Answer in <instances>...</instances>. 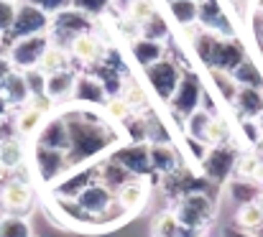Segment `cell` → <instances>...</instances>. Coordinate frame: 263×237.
<instances>
[{
    "label": "cell",
    "instance_id": "obj_50",
    "mask_svg": "<svg viewBox=\"0 0 263 237\" xmlns=\"http://www.w3.org/2000/svg\"><path fill=\"white\" fill-rule=\"evenodd\" d=\"M184 146L189 148V153H192V158H194L197 163H199V161L204 158L207 148H210V146H207L204 141H197V138H189V135H184Z\"/></svg>",
    "mask_w": 263,
    "mask_h": 237
},
{
    "label": "cell",
    "instance_id": "obj_35",
    "mask_svg": "<svg viewBox=\"0 0 263 237\" xmlns=\"http://www.w3.org/2000/svg\"><path fill=\"white\" fill-rule=\"evenodd\" d=\"M0 237H33V230L23 214L0 217Z\"/></svg>",
    "mask_w": 263,
    "mask_h": 237
},
{
    "label": "cell",
    "instance_id": "obj_28",
    "mask_svg": "<svg viewBox=\"0 0 263 237\" xmlns=\"http://www.w3.org/2000/svg\"><path fill=\"white\" fill-rule=\"evenodd\" d=\"M74 84H77V74H74L72 69H64V72L49 74V77H46V94H49L54 102L67 100V97H72Z\"/></svg>",
    "mask_w": 263,
    "mask_h": 237
},
{
    "label": "cell",
    "instance_id": "obj_16",
    "mask_svg": "<svg viewBox=\"0 0 263 237\" xmlns=\"http://www.w3.org/2000/svg\"><path fill=\"white\" fill-rule=\"evenodd\" d=\"M197 23L204 31H212V33H217L222 38H230V33H233V26H230L220 0H199V18H197Z\"/></svg>",
    "mask_w": 263,
    "mask_h": 237
},
{
    "label": "cell",
    "instance_id": "obj_29",
    "mask_svg": "<svg viewBox=\"0 0 263 237\" xmlns=\"http://www.w3.org/2000/svg\"><path fill=\"white\" fill-rule=\"evenodd\" d=\"M166 10H169L172 23H176L179 28H186V26H194L199 18V0H172Z\"/></svg>",
    "mask_w": 263,
    "mask_h": 237
},
{
    "label": "cell",
    "instance_id": "obj_58",
    "mask_svg": "<svg viewBox=\"0 0 263 237\" xmlns=\"http://www.w3.org/2000/svg\"><path fill=\"white\" fill-rule=\"evenodd\" d=\"M159 3H164V5H169V3H172V0H159Z\"/></svg>",
    "mask_w": 263,
    "mask_h": 237
},
{
    "label": "cell",
    "instance_id": "obj_38",
    "mask_svg": "<svg viewBox=\"0 0 263 237\" xmlns=\"http://www.w3.org/2000/svg\"><path fill=\"white\" fill-rule=\"evenodd\" d=\"M143 117H146V143H169L172 141L169 138V128H166V123L159 115H154L148 110V112H143Z\"/></svg>",
    "mask_w": 263,
    "mask_h": 237
},
{
    "label": "cell",
    "instance_id": "obj_27",
    "mask_svg": "<svg viewBox=\"0 0 263 237\" xmlns=\"http://www.w3.org/2000/svg\"><path fill=\"white\" fill-rule=\"evenodd\" d=\"M69 49L62 46V44H49V49L44 51L41 62H39V69L49 77V74H57V72H64L69 69Z\"/></svg>",
    "mask_w": 263,
    "mask_h": 237
},
{
    "label": "cell",
    "instance_id": "obj_34",
    "mask_svg": "<svg viewBox=\"0 0 263 237\" xmlns=\"http://www.w3.org/2000/svg\"><path fill=\"white\" fill-rule=\"evenodd\" d=\"M210 74H212V87H215V92H217L225 102H235L238 89H240V84L235 82V77H233L230 72H220V69H210Z\"/></svg>",
    "mask_w": 263,
    "mask_h": 237
},
{
    "label": "cell",
    "instance_id": "obj_3",
    "mask_svg": "<svg viewBox=\"0 0 263 237\" xmlns=\"http://www.w3.org/2000/svg\"><path fill=\"white\" fill-rule=\"evenodd\" d=\"M212 212H215V204L207 191H192V194L179 196L174 209L179 225L197 227V230H204V225L212 220Z\"/></svg>",
    "mask_w": 263,
    "mask_h": 237
},
{
    "label": "cell",
    "instance_id": "obj_6",
    "mask_svg": "<svg viewBox=\"0 0 263 237\" xmlns=\"http://www.w3.org/2000/svg\"><path fill=\"white\" fill-rule=\"evenodd\" d=\"M92 28H95V18L92 15L77 10V8H67V10L51 15V28H49L51 33L49 36H54L51 38L54 44H69L72 38H77L82 33H89Z\"/></svg>",
    "mask_w": 263,
    "mask_h": 237
},
{
    "label": "cell",
    "instance_id": "obj_5",
    "mask_svg": "<svg viewBox=\"0 0 263 237\" xmlns=\"http://www.w3.org/2000/svg\"><path fill=\"white\" fill-rule=\"evenodd\" d=\"M143 77H146V84L151 87V92L156 94V100L161 102H169L172 94L176 92V84L181 79V69L174 59L164 56L159 62H154L151 67L143 69Z\"/></svg>",
    "mask_w": 263,
    "mask_h": 237
},
{
    "label": "cell",
    "instance_id": "obj_17",
    "mask_svg": "<svg viewBox=\"0 0 263 237\" xmlns=\"http://www.w3.org/2000/svg\"><path fill=\"white\" fill-rule=\"evenodd\" d=\"M72 100L80 107H100V105H105L107 92H105L100 77H95V74H77V84H74Z\"/></svg>",
    "mask_w": 263,
    "mask_h": 237
},
{
    "label": "cell",
    "instance_id": "obj_32",
    "mask_svg": "<svg viewBox=\"0 0 263 237\" xmlns=\"http://www.w3.org/2000/svg\"><path fill=\"white\" fill-rule=\"evenodd\" d=\"M169 31H172V26H169V18H166L161 10H156L151 18H146V21L141 23V38L166 41V38H169Z\"/></svg>",
    "mask_w": 263,
    "mask_h": 237
},
{
    "label": "cell",
    "instance_id": "obj_23",
    "mask_svg": "<svg viewBox=\"0 0 263 237\" xmlns=\"http://www.w3.org/2000/svg\"><path fill=\"white\" fill-rule=\"evenodd\" d=\"M246 62V54H243V46L233 38H222L220 46H217V54H215V64L212 69H220V72H233L238 64Z\"/></svg>",
    "mask_w": 263,
    "mask_h": 237
},
{
    "label": "cell",
    "instance_id": "obj_2",
    "mask_svg": "<svg viewBox=\"0 0 263 237\" xmlns=\"http://www.w3.org/2000/svg\"><path fill=\"white\" fill-rule=\"evenodd\" d=\"M202 100H204V82H202V77L197 72H192V69H184L179 84H176V92L172 94V100L166 105H169L176 123L184 125V120L202 107Z\"/></svg>",
    "mask_w": 263,
    "mask_h": 237
},
{
    "label": "cell",
    "instance_id": "obj_21",
    "mask_svg": "<svg viewBox=\"0 0 263 237\" xmlns=\"http://www.w3.org/2000/svg\"><path fill=\"white\" fill-rule=\"evenodd\" d=\"M235 110L240 115V120H258L263 112V92L261 87H240L238 97H235Z\"/></svg>",
    "mask_w": 263,
    "mask_h": 237
},
{
    "label": "cell",
    "instance_id": "obj_24",
    "mask_svg": "<svg viewBox=\"0 0 263 237\" xmlns=\"http://www.w3.org/2000/svg\"><path fill=\"white\" fill-rule=\"evenodd\" d=\"M46 117L49 115H44L41 110H36V107H31L26 102L18 110V115H15V130H18V135L21 138H36V133L41 130V125L46 123Z\"/></svg>",
    "mask_w": 263,
    "mask_h": 237
},
{
    "label": "cell",
    "instance_id": "obj_52",
    "mask_svg": "<svg viewBox=\"0 0 263 237\" xmlns=\"http://www.w3.org/2000/svg\"><path fill=\"white\" fill-rule=\"evenodd\" d=\"M222 237H258V235H253V232H248V230H240V227L235 225V227H228V230L222 232Z\"/></svg>",
    "mask_w": 263,
    "mask_h": 237
},
{
    "label": "cell",
    "instance_id": "obj_25",
    "mask_svg": "<svg viewBox=\"0 0 263 237\" xmlns=\"http://www.w3.org/2000/svg\"><path fill=\"white\" fill-rule=\"evenodd\" d=\"M146 196H148V189H146V184H143L138 176L130 179L125 186H120V189L115 191V199L123 204L125 212H136V209H141L143 202H146Z\"/></svg>",
    "mask_w": 263,
    "mask_h": 237
},
{
    "label": "cell",
    "instance_id": "obj_37",
    "mask_svg": "<svg viewBox=\"0 0 263 237\" xmlns=\"http://www.w3.org/2000/svg\"><path fill=\"white\" fill-rule=\"evenodd\" d=\"M123 97H125V102L130 105L133 112H138V115L148 112V97H146V87H143V84H138V82H125Z\"/></svg>",
    "mask_w": 263,
    "mask_h": 237
},
{
    "label": "cell",
    "instance_id": "obj_53",
    "mask_svg": "<svg viewBox=\"0 0 263 237\" xmlns=\"http://www.w3.org/2000/svg\"><path fill=\"white\" fill-rule=\"evenodd\" d=\"M8 110H10V105H8V100L0 94V120H5V115H8Z\"/></svg>",
    "mask_w": 263,
    "mask_h": 237
},
{
    "label": "cell",
    "instance_id": "obj_1",
    "mask_svg": "<svg viewBox=\"0 0 263 237\" xmlns=\"http://www.w3.org/2000/svg\"><path fill=\"white\" fill-rule=\"evenodd\" d=\"M67 128H69V148L67 158L72 168H80L85 163H95L100 156H107L118 146V133H112L110 125L100 123L95 115H89L87 107L64 112Z\"/></svg>",
    "mask_w": 263,
    "mask_h": 237
},
{
    "label": "cell",
    "instance_id": "obj_44",
    "mask_svg": "<svg viewBox=\"0 0 263 237\" xmlns=\"http://www.w3.org/2000/svg\"><path fill=\"white\" fill-rule=\"evenodd\" d=\"M15 13H18V0H0V38L5 36V41L13 31Z\"/></svg>",
    "mask_w": 263,
    "mask_h": 237
},
{
    "label": "cell",
    "instance_id": "obj_31",
    "mask_svg": "<svg viewBox=\"0 0 263 237\" xmlns=\"http://www.w3.org/2000/svg\"><path fill=\"white\" fill-rule=\"evenodd\" d=\"M230 138H233V128H230V123H228L222 115L212 112L210 125H207V133H204V143H207V146H228Z\"/></svg>",
    "mask_w": 263,
    "mask_h": 237
},
{
    "label": "cell",
    "instance_id": "obj_13",
    "mask_svg": "<svg viewBox=\"0 0 263 237\" xmlns=\"http://www.w3.org/2000/svg\"><path fill=\"white\" fill-rule=\"evenodd\" d=\"M112 202H115V191L107 189L102 181H92L87 189L77 196V204H80L89 217H92L95 225H97V220L112 207Z\"/></svg>",
    "mask_w": 263,
    "mask_h": 237
},
{
    "label": "cell",
    "instance_id": "obj_56",
    "mask_svg": "<svg viewBox=\"0 0 263 237\" xmlns=\"http://www.w3.org/2000/svg\"><path fill=\"white\" fill-rule=\"evenodd\" d=\"M253 235H258V237H263V225H261V227H258V230H256V232H253Z\"/></svg>",
    "mask_w": 263,
    "mask_h": 237
},
{
    "label": "cell",
    "instance_id": "obj_4",
    "mask_svg": "<svg viewBox=\"0 0 263 237\" xmlns=\"http://www.w3.org/2000/svg\"><path fill=\"white\" fill-rule=\"evenodd\" d=\"M235 163H238V151L228 143V146H210L204 158L199 161V168L207 181L225 184L235 173Z\"/></svg>",
    "mask_w": 263,
    "mask_h": 237
},
{
    "label": "cell",
    "instance_id": "obj_49",
    "mask_svg": "<svg viewBox=\"0 0 263 237\" xmlns=\"http://www.w3.org/2000/svg\"><path fill=\"white\" fill-rule=\"evenodd\" d=\"M23 3H31V5H36V8L46 10L49 15H57V13H62V10L72 8V0H23Z\"/></svg>",
    "mask_w": 263,
    "mask_h": 237
},
{
    "label": "cell",
    "instance_id": "obj_12",
    "mask_svg": "<svg viewBox=\"0 0 263 237\" xmlns=\"http://www.w3.org/2000/svg\"><path fill=\"white\" fill-rule=\"evenodd\" d=\"M92 181H97V161L89 163V166L72 168L64 179H59V181L54 184V196H62V199H77Z\"/></svg>",
    "mask_w": 263,
    "mask_h": 237
},
{
    "label": "cell",
    "instance_id": "obj_20",
    "mask_svg": "<svg viewBox=\"0 0 263 237\" xmlns=\"http://www.w3.org/2000/svg\"><path fill=\"white\" fill-rule=\"evenodd\" d=\"M0 94L8 100V105H10V107H23V105L28 102L31 89H28L26 77H23V72H21V69H13L8 77L3 79V84H0Z\"/></svg>",
    "mask_w": 263,
    "mask_h": 237
},
{
    "label": "cell",
    "instance_id": "obj_33",
    "mask_svg": "<svg viewBox=\"0 0 263 237\" xmlns=\"http://www.w3.org/2000/svg\"><path fill=\"white\" fill-rule=\"evenodd\" d=\"M235 225L240 230H248V232H256L263 225V207L258 202H251V204H243L238 207V214H235Z\"/></svg>",
    "mask_w": 263,
    "mask_h": 237
},
{
    "label": "cell",
    "instance_id": "obj_19",
    "mask_svg": "<svg viewBox=\"0 0 263 237\" xmlns=\"http://www.w3.org/2000/svg\"><path fill=\"white\" fill-rule=\"evenodd\" d=\"M130 56H133V62H136L141 69H146V67H151L154 62H159V59L166 56V46H164V41L136 38V41H130Z\"/></svg>",
    "mask_w": 263,
    "mask_h": 237
},
{
    "label": "cell",
    "instance_id": "obj_47",
    "mask_svg": "<svg viewBox=\"0 0 263 237\" xmlns=\"http://www.w3.org/2000/svg\"><path fill=\"white\" fill-rule=\"evenodd\" d=\"M118 33L125 38V41H136V38H141V23L138 21H133V18H128L125 13L118 18Z\"/></svg>",
    "mask_w": 263,
    "mask_h": 237
},
{
    "label": "cell",
    "instance_id": "obj_46",
    "mask_svg": "<svg viewBox=\"0 0 263 237\" xmlns=\"http://www.w3.org/2000/svg\"><path fill=\"white\" fill-rule=\"evenodd\" d=\"M110 5H112V0H72V8L87 13V15H92V18L105 15V13L110 10Z\"/></svg>",
    "mask_w": 263,
    "mask_h": 237
},
{
    "label": "cell",
    "instance_id": "obj_10",
    "mask_svg": "<svg viewBox=\"0 0 263 237\" xmlns=\"http://www.w3.org/2000/svg\"><path fill=\"white\" fill-rule=\"evenodd\" d=\"M107 158H112V161H118L123 168H128L133 176H138V179H143V176H148V173H154L151 171V156H148V143H125V146H115Z\"/></svg>",
    "mask_w": 263,
    "mask_h": 237
},
{
    "label": "cell",
    "instance_id": "obj_18",
    "mask_svg": "<svg viewBox=\"0 0 263 237\" xmlns=\"http://www.w3.org/2000/svg\"><path fill=\"white\" fill-rule=\"evenodd\" d=\"M151 171L161 176H172L179 171V151L172 143H148Z\"/></svg>",
    "mask_w": 263,
    "mask_h": 237
},
{
    "label": "cell",
    "instance_id": "obj_14",
    "mask_svg": "<svg viewBox=\"0 0 263 237\" xmlns=\"http://www.w3.org/2000/svg\"><path fill=\"white\" fill-rule=\"evenodd\" d=\"M0 204L5 207L8 214H23L31 209L33 204V191L28 186V181H21V179H10L3 191H0Z\"/></svg>",
    "mask_w": 263,
    "mask_h": 237
},
{
    "label": "cell",
    "instance_id": "obj_43",
    "mask_svg": "<svg viewBox=\"0 0 263 237\" xmlns=\"http://www.w3.org/2000/svg\"><path fill=\"white\" fill-rule=\"evenodd\" d=\"M261 163H263V156H261V153H243V156H238V163H235V173H238L240 179H253V181H256Z\"/></svg>",
    "mask_w": 263,
    "mask_h": 237
},
{
    "label": "cell",
    "instance_id": "obj_57",
    "mask_svg": "<svg viewBox=\"0 0 263 237\" xmlns=\"http://www.w3.org/2000/svg\"><path fill=\"white\" fill-rule=\"evenodd\" d=\"M258 125H261V130H263V112L258 115Z\"/></svg>",
    "mask_w": 263,
    "mask_h": 237
},
{
    "label": "cell",
    "instance_id": "obj_11",
    "mask_svg": "<svg viewBox=\"0 0 263 237\" xmlns=\"http://www.w3.org/2000/svg\"><path fill=\"white\" fill-rule=\"evenodd\" d=\"M67 49H69L72 59H77V62L85 64V67H97V64H102L105 56H107L105 41H102L97 33H92V31L77 36V38H72V41L67 44Z\"/></svg>",
    "mask_w": 263,
    "mask_h": 237
},
{
    "label": "cell",
    "instance_id": "obj_40",
    "mask_svg": "<svg viewBox=\"0 0 263 237\" xmlns=\"http://www.w3.org/2000/svg\"><path fill=\"white\" fill-rule=\"evenodd\" d=\"M102 107H105V117H107V120H112V123H123V120H125V117L133 112V110H130V105L125 102V97H123V94L107 97Z\"/></svg>",
    "mask_w": 263,
    "mask_h": 237
},
{
    "label": "cell",
    "instance_id": "obj_48",
    "mask_svg": "<svg viewBox=\"0 0 263 237\" xmlns=\"http://www.w3.org/2000/svg\"><path fill=\"white\" fill-rule=\"evenodd\" d=\"M23 77H26V84H28L31 94H46V74L39 67L36 69H26Z\"/></svg>",
    "mask_w": 263,
    "mask_h": 237
},
{
    "label": "cell",
    "instance_id": "obj_15",
    "mask_svg": "<svg viewBox=\"0 0 263 237\" xmlns=\"http://www.w3.org/2000/svg\"><path fill=\"white\" fill-rule=\"evenodd\" d=\"M36 146L57 148V151H67L69 148V128H67L64 115H49L46 117V123L36 133Z\"/></svg>",
    "mask_w": 263,
    "mask_h": 237
},
{
    "label": "cell",
    "instance_id": "obj_22",
    "mask_svg": "<svg viewBox=\"0 0 263 237\" xmlns=\"http://www.w3.org/2000/svg\"><path fill=\"white\" fill-rule=\"evenodd\" d=\"M130 179H136L128 168H123L118 161H112V158H102V161H97V181H102L107 189H112V191H118L120 186H125Z\"/></svg>",
    "mask_w": 263,
    "mask_h": 237
},
{
    "label": "cell",
    "instance_id": "obj_30",
    "mask_svg": "<svg viewBox=\"0 0 263 237\" xmlns=\"http://www.w3.org/2000/svg\"><path fill=\"white\" fill-rule=\"evenodd\" d=\"M23 161H26V148L21 143V135L0 141V168L15 171V168L23 166Z\"/></svg>",
    "mask_w": 263,
    "mask_h": 237
},
{
    "label": "cell",
    "instance_id": "obj_39",
    "mask_svg": "<svg viewBox=\"0 0 263 237\" xmlns=\"http://www.w3.org/2000/svg\"><path fill=\"white\" fill-rule=\"evenodd\" d=\"M123 10H125L128 18L143 23L146 18H151V15L159 10V3H156V0H130V3L123 5Z\"/></svg>",
    "mask_w": 263,
    "mask_h": 237
},
{
    "label": "cell",
    "instance_id": "obj_9",
    "mask_svg": "<svg viewBox=\"0 0 263 237\" xmlns=\"http://www.w3.org/2000/svg\"><path fill=\"white\" fill-rule=\"evenodd\" d=\"M49 28H51V15L46 10L18 0V13H15V23H13V31L8 36V44L18 41V38H26V36L49 33Z\"/></svg>",
    "mask_w": 263,
    "mask_h": 237
},
{
    "label": "cell",
    "instance_id": "obj_59",
    "mask_svg": "<svg viewBox=\"0 0 263 237\" xmlns=\"http://www.w3.org/2000/svg\"><path fill=\"white\" fill-rule=\"evenodd\" d=\"M118 3H120V5H125V3H130V0H118Z\"/></svg>",
    "mask_w": 263,
    "mask_h": 237
},
{
    "label": "cell",
    "instance_id": "obj_55",
    "mask_svg": "<svg viewBox=\"0 0 263 237\" xmlns=\"http://www.w3.org/2000/svg\"><path fill=\"white\" fill-rule=\"evenodd\" d=\"M0 54H8V49H5V41L0 38Z\"/></svg>",
    "mask_w": 263,
    "mask_h": 237
},
{
    "label": "cell",
    "instance_id": "obj_41",
    "mask_svg": "<svg viewBox=\"0 0 263 237\" xmlns=\"http://www.w3.org/2000/svg\"><path fill=\"white\" fill-rule=\"evenodd\" d=\"M123 128H125V138L130 143H146V117L138 115V112H130L125 120H123Z\"/></svg>",
    "mask_w": 263,
    "mask_h": 237
},
{
    "label": "cell",
    "instance_id": "obj_51",
    "mask_svg": "<svg viewBox=\"0 0 263 237\" xmlns=\"http://www.w3.org/2000/svg\"><path fill=\"white\" fill-rule=\"evenodd\" d=\"M13 69H15V67H13V62L8 59V54H0V84H3V79L8 77Z\"/></svg>",
    "mask_w": 263,
    "mask_h": 237
},
{
    "label": "cell",
    "instance_id": "obj_8",
    "mask_svg": "<svg viewBox=\"0 0 263 237\" xmlns=\"http://www.w3.org/2000/svg\"><path fill=\"white\" fill-rule=\"evenodd\" d=\"M33 173L39 176V181L44 184H57L59 179H64L72 166L67 151H57V148H44V146H33Z\"/></svg>",
    "mask_w": 263,
    "mask_h": 237
},
{
    "label": "cell",
    "instance_id": "obj_45",
    "mask_svg": "<svg viewBox=\"0 0 263 237\" xmlns=\"http://www.w3.org/2000/svg\"><path fill=\"white\" fill-rule=\"evenodd\" d=\"M154 235L156 237H176L179 235V220L174 212H161L154 220Z\"/></svg>",
    "mask_w": 263,
    "mask_h": 237
},
{
    "label": "cell",
    "instance_id": "obj_7",
    "mask_svg": "<svg viewBox=\"0 0 263 237\" xmlns=\"http://www.w3.org/2000/svg\"><path fill=\"white\" fill-rule=\"evenodd\" d=\"M49 44H51V36L49 33H36V36H26V38L10 41L8 44V59L21 72L36 69L39 62H41V56H44V51L49 49Z\"/></svg>",
    "mask_w": 263,
    "mask_h": 237
},
{
    "label": "cell",
    "instance_id": "obj_36",
    "mask_svg": "<svg viewBox=\"0 0 263 237\" xmlns=\"http://www.w3.org/2000/svg\"><path fill=\"white\" fill-rule=\"evenodd\" d=\"M210 117L212 112L199 107L197 112H192L186 120H184V135L189 138H197V141H204V133H207V125H210Z\"/></svg>",
    "mask_w": 263,
    "mask_h": 237
},
{
    "label": "cell",
    "instance_id": "obj_42",
    "mask_svg": "<svg viewBox=\"0 0 263 237\" xmlns=\"http://www.w3.org/2000/svg\"><path fill=\"white\" fill-rule=\"evenodd\" d=\"M233 77H235V82L240 84V87H261V72L256 69V64L253 62H243V64H238L233 72H230Z\"/></svg>",
    "mask_w": 263,
    "mask_h": 237
},
{
    "label": "cell",
    "instance_id": "obj_54",
    "mask_svg": "<svg viewBox=\"0 0 263 237\" xmlns=\"http://www.w3.org/2000/svg\"><path fill=\"white\" fill-rule=\"evenodd\" d=\"M253 5H256V10H258V13H263V0H253Z\"/></svg>",
    "mask_w": 263,
    "mask_h": 237
},
{
    "label": "cell",
    "instance_id": "obj_26",
    "mask_svg": "<svg viewBox=\"0 0 263 237\" xmlns=\"http://www.w3.org/2000/svg\"><path fill=\"white\" fill-rule=\"evenodd\" d=\"M228 194H230V199L238 204V207H243V204H251V202H258L263 194V186L258 181H253V179H233V181H228Z\"/></svg>",
    "mask_w": 263,
    "mask_h": 237
}]
</instances>
